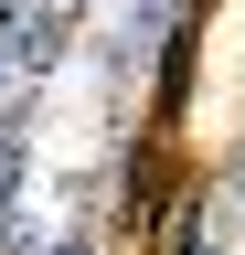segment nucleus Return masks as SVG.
Listing matches in <instances>:
<instances>
[{
	"label": "nucleus",
	"mask_w": 245,
	"mask_h": 255,
	"mask_svg": "<svg viewBox=\"0 0 245 255\" xmlns=\"http://www.w3.org/2000/svg\"><path fill=\"white\" fill-rule=\"evenodd\" d=\"M64 11H75V0H64Z\"/></svg>",
	"instance_id": "39448f33"
},
{
	"label": "nucleus",
	"mask_w": 245,
	"mask_h": 255,
	"mask_svg": "<svg viewBox=\"0 0 245 255\" xmlns=\"http://www.w3.org/2000/svg\"><path fill=\"white\" fill-rule=\"evenodd\" d=\"M0 96H11V53H0Z\"/></svg>",
	"instance_id": "20e7f679"
},
{
	"label": "nucleus",
	"mask_w": 245,
	"mask_h": 255,
	"mask_svg": "<svg viewBox=\"0 0 245 255\" xmlns=\"http://www.w3.org/2000/svg\"><path fill=\"white\" fill-rule=\"evenodd\" d=\"M32 255H96V245H85V234H43Z\"/></svg>",
	"instance_id": "7ed1b4c3"
},
{
	"label": "nucleus",
	"mask_w": 245,
	"mask_h": 255,
	"mask_svg": "<svg viewBox=\"0 0 245 255\" xmlns=\"http://www.w3.org/2000/svg\"><path fill=\"white\" fill-rule=\"evenodd\" d=\"M117 11H128V21H117V32H128V43L149 53V43H160V32L181 21V0H117Z\"/></svg>",
	"instance_id": "f03ea898"
},
{
	"label": "nucleus",
	"mask_w": 245,
	"mask_h": 255,
	"mask_svg": "<svg viewBox=\"0 0 245 255\" xmlns=\"http://www.w3.org/2000/svg\"><path fill=\"white\" fill-rule=\"evenodd\" d=\"M0 53H11V75H53L75 53V11L64 0H0Z\"/></svg>",
	"instance_id": "f257e3e1"
}]
</instances>
